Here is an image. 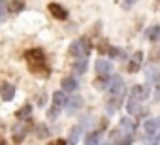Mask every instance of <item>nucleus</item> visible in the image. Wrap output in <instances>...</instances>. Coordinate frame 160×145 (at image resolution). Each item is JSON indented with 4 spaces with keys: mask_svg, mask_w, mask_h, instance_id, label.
<instances>
[{
    "mask_svg": "<svg viewBox=\"0 0 160 145\" xmlns=\"http://www.w3.org/2000/svg\"><path fill=\"white\" fill-rule=\"evenodd\" d=\"M58 113H60V108L53 104V108H51V109L47 111V119H51V121H55V119L58 117Z\"/></svg>",
    "mask_w": 160,
    "mask_h": 145,
    "instance_id": "393cba45",
    "label": "nucleus"
},
{
    "mask_svg": "<svg viewBox=\"0 0 160 145\" xmlns=\"http://www.w3.org/2000/svg\"><path fill=\"white\" fill-rule=\"evenodd\" d=\"M81 42H83V47H85V53L89 55V53H91V42H89L87 38H81Z\"/></svg>",
    "mask_w": 160,
    "mask_h": 145,
    "instance_id": "c85d7f7f",
    "label": "nucleus"
},
{
    "mask_svg": "<svg viewBox=\"0 0 160 145\" xmlns=\"http://www.w3.org/2000/svg\"><path fill=\"white\" fill-rule=\"evenodd\" d=\"M13 96H15V87L13 85H10V83H2V85H0V98H2L4 102L13 100Z\"/></svg>",
    "mask_w": 160,
    "mask_h": 145,
    "instance_id": "423d86ee",
    "label": "nucleus"
},
{
    "mask_svg": "<svg viewBox=\"0 0 160 145\" xmlns=\"http://www.w3.org/2000/svg\"><path fill=\"white\" fill-rule=\"evenodd\" d=\"M38 102H40V106H43V102H45V92H40V94H38Z\"/></svg>",
    "mask_w": 160,
    "mask_h": 145,
    "instance_id": "7c9ffc66",
    "label": "nucleus"
},
{
    "mask_svg": "<svg viewBox=\"0 0 160 145\" xmlns=\"http://www.w3.org/2000/svg\"><path fill=\"white\" fill-rule=\"evenodd\" d=\"M25 58L30 62V60H45V55H43V51L42 49H28L27 53H25Z\"/></svg>",
    "mask_w": 160,
    "mask_h": 145,
    "instance_id": "ddd939ff",
    "label": "nucleus"
},
{
    "mask_svg": "<svg viewBox=\"0 0 160 145\" xmlns=\"http://www.w3.org/2000/svg\"><path fill=\"white\" fill-rule=\"evenodd\" d=\"M36 138H38V139H47V138H49V128H47L43 122H40V124L36 126Z\"/></svg>",
    "mask_w": 160,
    "mask_h": 145,
    "instance_id": "aec40b11",
    "label": "nucleus"
},
{
    "mask_svg": "<svg viewBox=\"0 0 160 145\" xmlns=\"http://www.w3.org/2000/svg\"><path fill=\"white\" fill-rule=\"evenodd\" d=\"M28 70L36 78H49V74H51V68L45 64V60H30Z\"/></svg>",
    "mask_w": 160,
    "mask_h": 145,
    "instance_id": "f257e3e1",
    "label": "nucleus"
},
{
    "mask_svg": "<svg viewBox=\"0 0 160 145\" xmlns=\"http://www.w3.org/2000/svg\"><path fill=\"white\" fill-rule=\"evenodd\" d=\"M8 12H10V8H6L4 4H0V23H4L8 19Z\"/></svg>",
    "mask_w": 160,
    "mask_h": 145,
    "instance_id": "a878e982",
    "label": "nucleus"
},
{
    "mask_svg": "<svg viewBox=\"0 0 160 145\" xmlns=\"http://www.w3.org/2000/svg\"><path fill=\"white\" fill-rule=\"evenodd\" d=\"M0 4H4V0H0Z\"/></svg>",
    "mask_w": 160,
    "mask_h": 145,
    "instance_id": "c9c22d12",
    "label": "nucleus"
},
{
    "mask_svg": "<svg viewBox=\"0 0 160 145\" xmlns=\"http://www.w3.org/2000/svg\"><path fill=\"white\" fill-rule=\"evenodd\" d=\"M70 55H72V57H87L81 40H77V42H72V43H70Z\"/></svg>",
    "mask_w": 160,
    "mask_h": 145,
    "instance_id": "0eeeda50",
    "label": "nucleus"
},
{
    "mask_svg": "<svg viewBox=\"0 0 160 145\" xmlns=\"http://www.w3.org/2000/svg\"><path fill=\"white\" fill-rule=\"evenodd\" d=\"M96 72H98V76L109 78V74L113 72V66H111L109 60H106V58H98V60H96Z\"/></svg>",
    "mask_w": 160,
    "mask_h": 145,
    "instance_id": "7ed1b4c3",
    "label": "nucleus"
},
{
    "mask_svg": "<svg viewBox=\"0 0 160 145\" xmlns=\"http://www.w3.org/2000/svg\"><path fill=\"white\" fill-rule=\"evenodd\" d=\"M130 94H132V98H136V100H145V98L149 96V89L143 87V85H136Z\"/></svg>",
    "mask_w": 160,
    "mask_h": 145,
    "instance_id": "9d476101",
    "label": "nucleus"
},
{
    "mask_svg": "<svg viewBox=\"0 0 160 145\" xmlns=\"http://www.w3.org/2000/svg\"><path fill=\"white\" fill-rule=\"evenodd\" d=\"M23 10H25V2H23V0H12V2H10V12L12 13H19Z\"/></svg>",
    "mask_w": 160,
    "mask_h": 145,
    "instance_id": "412c9836",
    "label": "nucleus"
},
{
    "mask_svg": "<svg viewBox=\"0 0 160 145\" xmlns=\"http://www.w3.org/2000/svg\"><path fill=\"white\" fill-rule=\"evenodd\" d=\"M121 128H122L126 134H134V130H136V124H134V121H132V119H126V117H122V119H121Z\"/></svg>",
    "mask_w": 160,
    "mask_h": 145,
    "instance_id": "6ab92c4d",
    "label": "nucleus"
},
{
    "mask_svg": "<svg viewBox=\"0 0 160 145\" xmlns=\"http://www.w3.org/2000/svg\"><path fill=\"white\" fill-rule=\"evenodd\" d=\"M108 89H109L111 94H124V81H122V78L121 76H113Z\"/></svg>",
    "mask_w": 160,
    "mask_h": 145,
    "instance_id": "20e7f679",
    "label": "nucleus"
},
{
    "mask_svg": "<svg viewBox=\"0 0 160 145\" xmlns=\"http://www.w3.org/2000/svg\"><path fill=\"white\" fill-rule=\"evenodd\" d=\"M126 109H128V113H130V115H138V117H141V115H147V109L143 108L141 100H136V98H130V100H128V104H126Z\"/></svg>",
    "mask_w": 160,
    "mask_h": 145,
    "instance_id": "f03ea898",
    "label": "nucleus"
},
{
    "mask_svg": "<svg viewBox=\"0 0 160 145\" xmlns=\"http://www.w3.org/2000/svg\"><path fill=\"white\" fill-rule=\"evenodd\" d=\"M79 136H81V126H73L72 132H70V143H77Z\"/></svg>",
    "mask_w": 160,
    "mask_h": 145,
    "instance_id": "4be33fe9",
    "label": "nucleus"
},
{
    "mask_svg": "<svg viewBox=\"0 0 160 145\" xmlns=\"http://www.w3.org/2000/svg\"><path fill=\"white\" fill-rule=\"evenodd\" d=\"M87 66H89L87 57H77V60H75V64H73V72H75V74H85V72H87Z\"/></svg>",
    "mask_w": 160,
    "mask_h": 145,
    "instance_id": "f8f14e48",
    "label": "nucleus"
},
{
    "mask_svg": "<svg viewBox=\"0 0 160 145\" xmlns=\"http://www.w3.org/2000/svg\"><path fill=\"white\" fill-rule=\"evenodd\" d=\"M158 128H160V121L158 119H147L145 121V132L147 134H156Z\"/></svg>",
    "mask_w": 160,
    "mask_h": 145,
    "instance_id": "f3484780",
    "label": "nucleus"
},
{
    "mask_svg": "<svg viewBox=\"0 0 160 145\" xmlns=\"http://www.w3.org/2000/svg\"><path fill=\"white\" fill-rule=\"evenodd\" d=\"M158 38H160V27H158V25H154V27L149 30V40H151V42H156Z\"/></svg>",
    "mask_w": 160,
    "mask_h": 145,
    "instance_id": "b1692460",
    "label": "nucleus"
},
{
    "mask_svg": "<svg viewBox=\"0 0 160 145\" xmlns=\"http://www.w3.org/2000/svg\"><path fill=\"white\" fill-rule=\"evenodd\" d=\"M108 55H109L111 58H117V57H121V51H119L117 47H109V51H108Z\"/></svg>",
    "mask_w": 160,
    "mask_h": 145,
    "instance_id": "cd10ccee",
    "label": "nucleus"
},
{
    "mask_svg": "<svg viewBox=\"0 0 160 145\" xmlns=\"http://www.w3.org/2000/svg\"><path fill=\"white\" fill-rule=\"evenodd\" d=\"M154 143H158V145H160V134H158V136L154 138Z\"/></svg>",
    "mask_w": 160,
    "mask_h": 145,
    "instance_id": "72a5a7b5",
    "label": "nucleus"
},
{
    "mask_svg": "<svg viewBox=\"0 0 160 145\" xmlns=\"http://www.w3.org/2000/svg\"><path fill=\"white\" fill-rule=\"evenodd\" d=\"M154 98L160 100V87H156V92H154Z\"/></svg>",
    "mask_w": 160,
    "mask_h": 145,
    "instance_id": "2f4dec72",
    "label": "nucleus"
},
{
    "mask_svg": "<svg viewBox=\"0 0 160 145\" xmlns=\"http://www.w3.org/2000/svg\"><path fill=\"white\" fill-rule=\"evenodd\" d=\"M60 87L66 91V92H73V91H77V81H75V78H64L62 81H60Z\"/></svg>",
    "mask_w": 160,
    "mask_h": 145,
    "instance_id": "9b49d317",
    "label": "nucleus"
},
{
    "mask_svg": "<svg viewBox=\"0 0 160 145\" xmlns=\"http://www.w3.org/2000/svg\"><path fill=\"white\" fill-rule=\"evenodd\" d=\"M53 104L58 106V108H64V106L68 104V98H66V91H64V89H62V91H57V92L53 94Z\"/></svg>",
    "mask_w": 160,
    "mask_h": 145,
    "instance_id": "4468645a",
    "label": "nucleus"
},
{
    "mask_svg": "<svg viewBox=\"0 0 160 145\" xmlns=\"http://www.w3.org/2000/svg\"><path fill=\"white\" fill-rule=\"evenodd\" d=\"M47 10H49V13L55 17V19H60V21H64L66 17H68V12L60 6V4H55V2H51L49 6H47Z\"/></svg>",
    "mask_w": 160,
    "mask_h": 145,
    "instance_id": "39448f33",
    "label": "nucleus"
},
{
    "mask_svg": "<svg viewBox=\"0 0 160 145\" xmlns=\"http://www.w3.org/2000/svg\"><path fill=\"white\" fill-rule=\"evenodd\" d=\"M109 141H121V132L119 130H111V134H109Z\"/></svg>",
    "mask_w": 160,
    "mask_h": 145,
    "instance_id": "bb28decb",
    "label": "nucleus"
},
{
    "mask_svg": "<svg viewBox=\"0 0 160 145\" xmlns=\"http://www.w3.org/2000/svg\"><path fill=\"white\" fill-rule=\"evenodd\" d=\"M145 78H147V81H151V83H158V81H160V72H158L154 66H149V68L145 70Z\"/></svg>",
    "mask_w": 160,
    "mask_h": 145,
    "instance_id": "2eb2a0df",
    "label": "nucleus"
},
{
    "mask_svg": "<svg viewBox=\"0 0 160 145\" xmlns=\"http://www.w3.org/2000/svg\"><path fill=\"white\" fill-rule=\"evenodd\" d=\"M6 143V139H2V138H0V145H4Z\"/></svg>",
    "mask_w": 160,
    "mask_h": 145,
    "instance_id": "f704fd0d",
    "label": "nucleus"
},
{
    "mask_svg": "<svg viewBox=\"0 0 160 145\" xmlns=\"http://www.w3.org/2000/svg\"><path fill=\"white\" fill-rule=\"evenodd\" d=\"M121 100H122V94H111V100H109L108 106H106L108 113H113V111L121 106Z\"/></svg>",
    "mask_w": 160,
    "mask_h": 145,
    "instance_id": "dca6fc26",
    "label": "nucleus"
},
{
    "mask_svg": "<svg viewBox=\"0 0 160 145\" xmlns=\"http://www.w3.org/2000/svg\"><path fill=\"white\" fill-rule=\"evenodd\" d=\"M134 2H136V0H124V4H126V6H130V4H134Z\"/></svg>",
    "mask_w": 160,
    "mask_h": 145,
    "instance_id": "473e14b6",
    "label": "nucleus"
},
{
    "mask_svg": "<svg viewBox=\"0 0 160 145\" xmlns=\"http://www.w3.org/2000/svg\"><path fill=\"white\" fill-rule=\"evenodd\" d=\"M141 60H143V53H141V51H138V53L132 57L130 64H128V72H130V74H136V72L139 70V66H141Z\"/></svg>",
    "mask_w": 160,
    "mask_h": 145,
    "instance_id": "6e6552de",
    "label": "nucleus"
},
{
    "mask_svg": "<svg viewBox=\"0 0 160 145\" xmlns=\"http://www.w3.org/2000/svg\"><path fill=\"white\" fill-rule=\"evenodd\" d=\"M81 106H83V98L81 96H72L70 100H68V113H75L77 109H81Z\"/></svg>",
    "mask_w": 160,
    "mask_h": 145,
    "instance_id": "1a4fd4ad",
    "label": "nucleus"
},
{
    "mask_svg": "<svg viewBox=\"0 0 160 145\" xmlns=\"http://www.w3.org/2000/svg\"><path fill=\"white\" fill-rule=\"evenodd\" d=\"M98 141H100V132H91V134H87V138H85V143H89V145L98 143Z\"/></svg>",
    "mask_w": 160,
    "mask_h": 145,
    "instance_id": "5701e85b",
    "label": "nucleus"
},
{
    "mask_svg": "<svg viewBox=\"0 0 160 145\" xmlns=\"http://www.w3.org/2000/svg\"><path fill=\"white\" fill-rule=\"evenodd\" d=\"M32 113V106L30 104H25V106H21L17 111H15V119H19V121H23L25 117H28Z\"/></svg>",
    "mask_w": 160,
    "mask_h": 145,
    "instance_id": "a211bd4d",
    "label": "nucleus"
},
{
    "mask_svg": "<svg viewBox=\"0 0 160 145\" xmlns=\"http://www.w3.org/2000/svg\"><path fill=\"white\" fill-rule=\"evenodd\" d=\"M98 49H100V53H108V51H109V45H106V42H102V43L98 45Z\"/></svg>",
    "mask_w": 160,
    "mask_h": 145,
    "instance_id": "c756f323",
    "label": "nucleus"
}]
</instances>
